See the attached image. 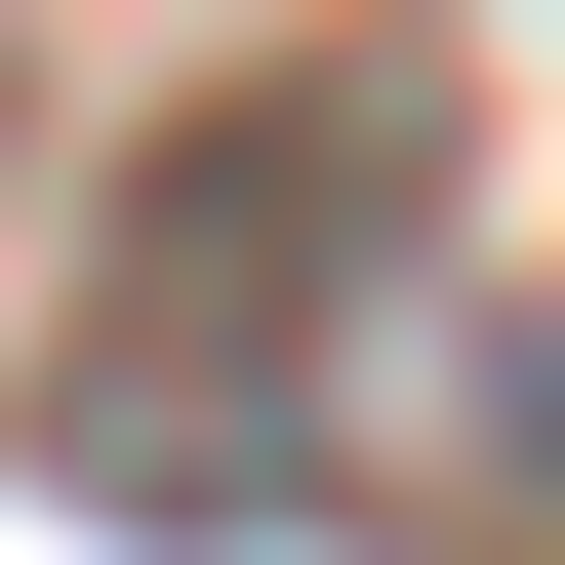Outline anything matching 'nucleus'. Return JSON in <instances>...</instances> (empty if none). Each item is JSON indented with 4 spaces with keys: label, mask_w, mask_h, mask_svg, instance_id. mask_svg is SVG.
<instances>
[{
    "label": "nucleus",
    "mask_w": 565,
    "mask_h": 565,
    "mask_svg": "<svg viewBox=\"0 0 565 565\" xmlns=\"http://www.w3.org/2000/svg\"><path fill=\"white\" fill-rule=\"evenodd\" d=\"M404 282H445V82L404 41H243V82H162L82 162V445L121 484H243Z\"/></svg>",
    "instance_id": "nucleus-1"
}]
</instances>
